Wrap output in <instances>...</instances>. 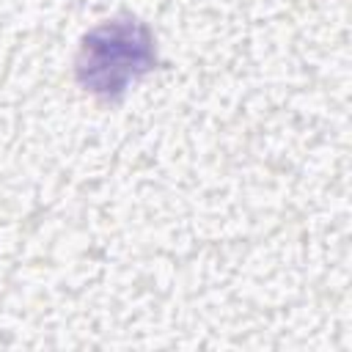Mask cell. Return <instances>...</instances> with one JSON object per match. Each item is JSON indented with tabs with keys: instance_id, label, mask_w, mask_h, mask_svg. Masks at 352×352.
Wrapping results in <instances>:
<instances>
[{
	"instance_id": "obj_1",
	"label": "cell",
	"mask_w": 352,
	"mask_h": 352,
	"mask_svg": "<svg viewBox=\"0 0 352 352\" xmlns=\"http://www.w3.org/2000/svg\"><path fill=\"white\" fill-rule=\"evenodd\" d=\"M151 63V36L140 22H107L85 36L77 58V77L96 96L116 99L132 80L146 74Z\"/></svg>"
}]
</instances>
